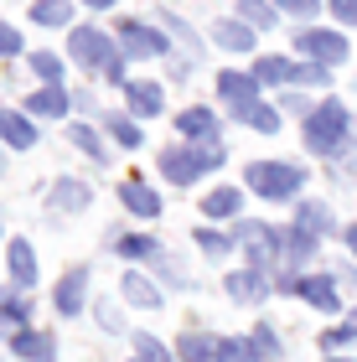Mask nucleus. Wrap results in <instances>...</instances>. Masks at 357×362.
<instances>
[{
	"label": "nucleus",
	"instance_id": "nucleus-44",
	"mask_svg": "<svg viewBox=\"0 0 357 362\" xmlns=\"http://www.w3.org/2000/svg\"><path fill=\"white\" fill-rule=\"evenodd\" d=\"M347 243H352V254H357V223H352V228H347Z\"/></svg>",
	"mask_w": 357,
	"mask_h": 362
},
{
	"label": "nucleus",
	"instance_id": "nucleus-4",
	"mask_svg": "<svg viewBox=\"0 0 357 362\" xmlns=\"http://www.w3.org/2000/svg\"><path fill=\"white\" fill-rule=\"evenodd\" d=\"M249 187L269 202H290L300 187H305V171L300 166H285V160H254L249 166Z\"/></svg>",
	"mask_w": 357,
	"mask_h": 362
},
{
	"label": "nucleus",
	"instance_id": "nucleus-23",
	"mask_svg": "<svg viewBox=\"0 0 357 362\" xmlns=\"http://www.w3.org/2000/svg\"><path fill=\"white\" fill-rule=\"evenodd\" d=\"M31 21H42V26H68V21H73V6H68V0H37V6H31Z\"/></svg>",
	"mask_w": 357,
	"mask_h": 362
},
{
	"label": "nucleus",
	"instance_id": "nucleus-33",
	"mask_svg": "<svg viewBox=\"0 0 357 362\" xmlns=\"http://www.w3.org/2000/svg\"><path fill=\"white\" fill-rule=\"evenodd\" d=\"M243 119H249L254 129H264V135H274V129H280V109H264V104H254L249 114H243Z\"/></svg>",
	"mask_w": 357,
	"mask_h": 362
},
{
	"label": "nucleus",
	"instance_id": "nucleus-32",
	"mask_svg": "<svg viewBox=\"0 0 357 362\" xmlns=\"http://www.w3.org/2000/svg\"><path fill=\"white\" fill-rule=\"evenodd\" d=\"M68 140H73V145H78V151H83V156L104 160V145H99V135H93L88 124H73V129H68Z\"/></svg>",
	"mask_w": 357,
	"mask_h": 362
},
{
	"label": "nucleus",
	"instance_id": "nucleus-48",
	"mask_svg": "<svg viewBox=\"0 0 357 362\" xmlns=\"http://www.w3.org/2000/svg\"><path fill=\"white\" fill-rule=\"evenodd\" d=\"M135 362H140V357H135Z\"/></svg>",
	"mask_w": 357,
	"mask_h": 362
},
{
	"label": "nucleus",
	"instance_id": "nucleus-38",
	"mask_svg": "<svg viewBox=\"0 0 357 362\" xmlns=\"http://www.w3.org/2000/svg\"><path fill=\"white\" fill-rule=\"evenodd\" d=\"M254 347H259V352H269V357H280V341H274L269 326H259V332H254Z\"/></svg>",
	"mask_w": 357,
	"mask_h": 362
},
{
	"label": "nucleus",
	"instance_id": "nucleus-9",
	"mask_svg": "<svg viewBox=\"0 0 357 362\" xmlns=\"http://www.w3.org/2000/svg\"><path fill=\"white\" fill-rule=\"evenodd\" d=\"M269 274H259V269H243V274H228V300H243V305H259L269 295Z\"/></svg>",
	"mask_w": 357,
	"mask_h": 362
},
{
	"label": "nucleus",
	"instance_id": "nucleus-45",
	"mask_svg": "<svg viewBox=\"0 0 357 362\" xmlns=\"http://www.w3.org/2000/svg\"><path fill=\"white\" fill-rule=\"evenodd\" d=\"M88 6H99V11H104V6H115V0H88Z\"/></svg>",
	"mask_w": 357,
	"mask_h": 362
},
{
	"label": "nucleus",
	"instance_id": "nucleus-31",
	"mask_svg": "<svg viewBox=\"0 0 357 362\" xmlns=\"http://www.w3.org/2000/svg\"><path fill=\"white\" fill-rule=\"evenodd\" d=\"M238 11H243L249 26H274V6L269 0H238Z\"/></svg>",
	"mask_w": 357,
	"mask_h": 362
},
{
	"label": "nucleus",
	"instance_id": "nucleus-12",
	"mask_svg": "<svg viewBox=\"0 0 357 362\" xmlns=\"http://www.w3.org/2000/svg\"><path fill=\"white\" fill-rule=\"evenodd\" d=\"M83 285H88V269H68V274H62V285L52 295L62 316H78V310H83Z\"/></svg>",
	"mask_w": 357,
	"mask_h": 362
},
{
	"label": "nucleus",
	"instance_id": "nucleus-1",
	"mask_svg": "<svg viewBox=\"0 0 357 362\" xmlns=\"http://www.w3.org/2000/svg\"><path fill=\"white\" fill-rule=\"evenodd\" d=\"M68 52L83 62V68H93L104 78V83H124V62L115 52V42L104 37V31H93V26H78L73 37H68Z\"/></svg>",
	"mask_w": 357,
	"mask_h": 362
},
{
	"label": "nucleus",
	"instance_id": "nucleus-27",
	"mask_svg": "<svg viewBox=\"0 0 357 362\" xmlns=\"http://www.w3.org/2000/svg\"><path fill=\"white\" fill-rule=\"evenodd\" d=\"M259 357H264V352H259L254 341H238V337H228L218 347V362H259Z\"/></svg>",
	"mask_w": 357,
	"mask_h": 362
},
{
	"label": "nucleus",
	"instance_id": "nucleus-35",
	"mask_svg": "<svg viewBox=\"0 0 357 362\" xmlns=\"http://www.w3.org/2000/svg\"><path fill=\"white\" fill-rule=\"evenodd\" d=\"M295 83H332V78H327V68H321V62H300V68H295Z\"/></svg>",
	"mask_w": 357,
	"mask_h": 362
},
{
	"label": "nucleus",
	"instance_id": "nucleus-21",
	"mask_svg": "<svg viewBox=\"0 0 357 362\" xmlns=\"http://www.w3.org/2000/svg\"><path fill=\"white\" fill-rule=\"evenodd\" d=\"M254 78H259V83H295V62H290V57H259Z\"/></svg>",
	"mask_w": 357,
	"mask_h": 362
},
{
	"label": "nucleus",
	"instance_id": "nucleus-17",
	"mask_svg": "<svg viewBox=\"0 0 357 362\" xmlns=\"http://www.w3.org/2000/svg\"><path fill=\"white\" fill-rule=\"evenodd\" d=\"M238 207H243V192L238 187H213L202 197V212L207 218H238Z\"/></svg>",
	"mask_w": 357,
	"mask_h": 362
},
{
	"label": "nucleus",
	"instance_id": "nucleus-43",
	"mask_svg": "<svg viewBox=\"0 0 357 362\" xmlns=\"http://www.w3.org/2000/svg\"><path fill=\"white\" fill-rule=\"evenodd\" d=\"M336 285H357V269L352 264H336Z\"/></svg>",
	"mask_w": 357,
	"mask_h": 362
},
{
	"label": "nucleus",
	"instance_id": "nucleus-46",
	"mask_svg": "<svg viewBox=\"0 0 357 362\" xmlns=\"http://www.w3.org/2000/svg\"><path fill=\"white\" fill-rule=\"evenodd\" d=\"M352 326H357V310H352Z\"/></svg>",
	"mask_w": 357,
	"mask_h": 362
},
{
	"label": "nucleus",
	"instance_id": "nucleus-20",
	"mask_svg": "<svg viewBox=\"0 0 357 362\" xmlns=\"http://www.w3.org/2000/svg\"><path fill=\"white\" fill-rule=\"evenodd\" d=\"M295 228H300V233H311V238H321V233L332 228V207H327V202H300Z\"/></svg>",
	"mask_w": 357,
	"mask_h": 362
},
{
	"label": "nucleus",
	"instance_id": "nucleus-11",
	"mask_svg": "<svg viewBox=\"0 0 357 362\" xmlns=\"http://www.w3.org/2000/svg\"><path fill=\"white\" fill-rule=\"evenodd\" d=\"M176 129H182L187 140L218 145V119H213V109H182V119H176Z\"/></svg>",
	"mask_w": 357,
	"mask_h": 362
},
{
	"label": "nucleus",
	"instance_id": "nucleus-7",
	"mask_svg": "<svg viewBox=\"0 0 357 362\" xmlns=\"http://www.w3.org/2000/svg\"><path fill=\"white\" fill-rule=\"evenodd\" d=\"M218 93H223V104H228L238 119L254 109V93H259V78L254 73H223L218 78Z\"/></svg>",
	"mask_w": 357,
	"mask_h": 362
},
{
	"label": "nucleus",
	"instance_id": "nucleus-19",
	"mask_svg": "<svg viewBox=\"0 0 357 362\" xmlns=\"http://www.w3.org/2000/svg\"><path fill=\"white\" fill-rule=\"evenodd\" d=\"M11 274H16V285H37V254H31L26 238L11 243Z\"/></svg>",
	"mask_w": 357,
	"mask_h": 362
},
{
	"label": "nucleus",
	"instance_id": "nucleus-30",
	"mask_svg": "<svg viewBox=\"0 0 357 362\" xmlns=\"http://www.w3.org/2000/svg\"><path fill=\"white\" fill-rule=\"evenodd\" d=\"M57 202L62 207H68V212H78V207H88V187H83V181H57Z\"/></svg>",
	"mask_w": 357,
	"mask_h": 362
},
{
	"label": "nucleus",
	"instance_id": "nucleus-18",
	"mask_svg": "<svg viewBox=\"0 0 357 362\" xmlns=\"http://www.w3.org/2000/svg\"><path fill=\"white\" fill-rule=\"evenodd\" d=\"M68 104H73V98L62 93V88H42V93H31V98H26V114H47V119H62V114H68Z\"/></svg>",
	"mask_w": 357,
	"mask_h": 362
},
{
	"label": "nucleus",
	"instance_id": "nucleus-10",
	"mask_svg": "<svg viewBox=\"0 0 357 362\" xmlns=\"http://www.w3.org/2000/svg\"><path fill=\"white\" fill-rule=\"evenodd\" d=\"M11 352L21 362H52L57 357V341L47 332H21V337H11Z\"/></svg>",
	"mask_w": 357,
	"mask_h": 362
},
{
	"label": "nucleus",
	"instance_id": "nucleus-41",
	"mask_svg": "<svg viewBox=\"0 0 357 362\" xmlns=\"http://www.w3.org/2000/svg\"><path fill=\"white\" fill-rule=\"evenodd\" d=\"M332 11H336V21H352L357 26V0H332Z\"/></svg>",
	"mask_w": 357,
	"mask_h": 362
},
{
	"label": "nucleus",
	"instance_id": "nucleus-24",
	"mask_svg": "<svg viewBox=\"0 0 357 362\" xmlns=\"http://www.w3.org/2000/svg\"><path fill=\"white\" fill-rule=\"evenodd\" d=\"M218 42L228 47V52H249V47H254V31H249V21H223V26H218Z\"/></svg>",
	"mask_w": 357,
	"mask_h": 362
},
{
	"label": "nucleus",
	"instance_id": "nucleus-6",
	"mask_svg": "<svg viewBox=\"0 0 357 362\" xmlns=\"http://www.w3.org/2000/svg\"><path fill=\"white\" fill-rule=\"evenodd\" d=\"M119 47H124V57H160L166 52V37H160L156 26H145V21H124Z\"/></svg>",
	"mask_w": 357,
	"mask_h": 362
},
{
	"label": "nucleus",
	"instance_id": "nucleus-25",
	"mask_svg": "<svg viewBox=\"0 0 357 362\" xmlns=\"http://www.w3.org/2000/svg\"><path fill=\"white\" fill-rule=\"evenodd\" d=\"M129 109L145 114V119L160 114V88H156V83H129Z\"/></svg>",
	"mask_w": 357,
	"mask_h": 362
},
{
	"label": "nucleus",
	"instance_id": "nucleus-3",
	"mask_svg": "<svg viewBox=\"0 0 357 362\" xmlns=\"http://www.w3.org/2000/svg\"><path fill=\"white\" fill-rule=\"evenodd\" d=\"M347 109L336 104V98H327V104H321L311 119H305V145H311L316 156H336L342 151V140H347Z\"/></svg>",
	"mask_w": 357,
	"mask_h": 362
},
{
	"label": "nucleus",
	"instance_id": "nucleus-16",
	"mask_svg": "<svg viewBox=\"0 0 357 362\" xmlns=\"http://www.w3.org/2000/svg\"><path fill=\"white\" fill-rule=\"evenodd\" d=\"M119 197H124V207H129V212H140V218H156V212H160V197L145 187L140 176H135V181H124Z\"/></svg>",
	"mask_w": 357,
	"mask_h": 362
},
{
	"label": "nucleus",
	"instance_id": "nucleus-40",
	"mask_svg": "<svg viewBox=\"0 0 357 362\" xmlns=\"http://www.w3.org/2000/svg\"><path fill=\"white\" fill-rule=\"evenodd\" d=\"M280 11H290V16H316V0H280Z\"/></svg>",
	"mask_w": 357,
	"mask_h": 362
},
{
	"label": "nucleus",
	"instance_id": "nucleus-37",
	"mask_svg": "<svg viewBox=\"0 0 357 362\" xmlns=\"http://www.w3.org/2000/svg\"><path fill=\"white\" fill-rule=\"evenodd\" d=\"M21 52V31L16 26H0V57H16Z\"/></svg>",
	"mask_w": 357,
	"mask_h": 362
},
{
	"label": "nucleus",
	"instance_id": "nucleus-36",
	"mask_svg": "<svg viewBox=\"0 0 357 362\" xmlns=\"http://www.w3.org/2000/svg\"><path fill=\"white\" fill-rule=\"evenodd\" d=\"M197 243H202V254H228V238H223V233H213V228H202V233H197Z\"/></svg>",
	"mask_w": 357,
	"mask_h": 362
},
{
	"label": "nucleus",
	"instance_id": "nucleus-26",
	"mask_svg": "<svg viewBox=\"0 0 357 362\" xmlns=\"http://www.w3.org/2000/svg\"><path fill=\"white\" fill-rule=\"evenodd\" d=\"M115 249H119L124 259H156V254H160V243H156L151 233H124Z\"/></svg>",
	"mask_w": 357,
	"mask_h": 362
},
{
	"label": "nucleus",
	"instance_id": "nucleus-22",
	"mask_svg": "<svg viewBox=\"0 0 357 362\" xmlns=\"http://www.w3.org/2000/svg\"><path fill=\"white\" fill-rule=\"evenodd\" d=\"M124 300H129V305H145V310H156V305H160V290H156L145 274H124Z\"/></svg>",
	"mask_w": 357,
	"mask_h": 362
},
{
	"label": "nucleus",
	"instance_id": "nucleus-14",
	"mask_svg": "<svg viewBox=\"0 0 357 362\" xmlns=\"http://www.w3.org/2000/svg\"><path fill=\"white\" fill-rule=\"evenodd\" d=\"M223 341L213 332H182V341H176V352H182V362H213Z\"/></svg>",
	"mask_w": 357,
	"mask_h": 362
},
{
	"label": "nucleus",
	"instance_id": "nucleus-28",
	"mask_svg": "<svg viewBox=\"0 0 357 362\" xmlns=\"http://www.w3.org/2000/svg\"><path fill=\"white\" fill-rule=\"evenodd\" d=\"M31 73L47 78L52 88H62V57H57V52H37V57H31Z\"/></svg>",
	"mask_w": 357,
	"mask_h": 362
},
{
	"label": "nucleus",
	"instance_id": "nucleus-47",
	"mask_svg": "<svg viewBox=\"0 0 357 362\" xmlns=\"http://www.w3.org/2000/svg\"><path fill=\"white\" fill-rule=\"evenodd\" d=\"M332 362H347V357H332Z\"/></svg>",
	"mask_w": 357,
	"mask_h": 362
},
{
	"label": "nucleus",
	"instance_id": "nucleus-2",
	"mask_svg": "<svg viewBox=\"0 0 357 362\" xmlns=\"http://www.w3.org/2000/svg\"><path fill=\"white\" fill-rule=\"evenodd\" d=\"M223 166V145H176V151L160 156V171H166V181H176V187H192L197 176L218 171Z\"/></svg>",
	"mask_w": 357,
	"mask_h": 362
},
{
	"label": "nucleus",
	"instance_id": "nucleus-5",
	"mask_svg": "<svg viewBox=\"0 0 357 362\" xmlns=\"http://www.w3.org/2000/svg\"><path fill=\"white\" fill-rule=\"evenodd\" d=\"M295 47H300L311 62H321V68H332V62L347 57V42L336 37V31H321V26H305L300 37H295Z\"/></svg>",
	"mask_w": 357,
	"mask_h": 362
},
{
	"label": "nucleus",
	"instance_id": "nucleus-13",
	"mask_svg": "<svg viewBox=\"0 0 357 362\" xmlns=\"http://www.w3.org/2000/svg\"><path fill=\"white\" fill-rule=\"evenodd\" d=\"M0 135H6L11 151H31V145H37V124L21 119L16 109H6V114H0Z\"/></svg>",
	"mask_w": 357,
	"mask_h": 362
},
{
	"label": "nucleus",
	"instance_id": "nucleus-29",
	"mask_svg": "<svg viewBox=\"0 0 357 362\" xmlns=\"http://www.w3.org/2000/svg\"><path fill=\"white\" fill-rule=\"evenodd\" d=\"M109 135H115L124 151H135V145H140V124H135V119H124V114H109Z\"/></svg>",
	"mask_w": 357,
	"mask_h": 362
},
{
	"label": "nucleus",
	"instance_id": "nucleus-34",
	"mask_svg": "<svg viewBox=\"0 0 357 362\" xmlns=\"http://www.w3.org/2000/svg\"><path fill=\"white\" fill-rule=\"evenodd\" d=\"M135 352H140V362H166V347H160L156 337H145V332L135 337Z\"/></svg>",
	"mask_w": 357,
	"mask_h": 362
},
{
	"label": "nucleus",
	"instance_id": "nucleus-42",
	"mask_svg": "<svg viewBox=\"0 0 357 362\" xmlns=\"http://www.w3.org/2000/svg\"><path fill=\"white\" fill-rule=\"evenodd\" d=\"M99 326H104V332H119V316L109 305H99Z\"/></svg>",
	"mask_w": 357,
	"mask_h": 362
},
{
	"label": "nucleus",
	"instance_id": "nucleus-15",
	"mask_svg": "<svg viewBox=\"0 0 357 362\" xmlns=\"http://www.w3.org/2000/svg\"><path fill=\"white\" fill-rule=\"evenodd\" d=\"M311 254H316V238H311V233H300V228H290V233H280V264H285V269L305 264Z\"/></svg>",
	"mask_w": 357,
	"mask_h": 362
},
{
	"label": "nucleus",
	"instance_id": "nucleus-39",
	"mask_svg": "<svg viewBox=\"0 0 357 362\" xmlns=\"http://www.w3.org/2000/svg\"><path fill=\"white\" fill-rule=\"evenodd\" d=\"M352 337H357V326L347 321V326H332V332L321 337V341H327V347H342V341H352Z\"/></svg>",
	"mask_w": 357,
	"mask_h": 362
},
{
	"label": "nucleus",
	"instance_id": "nucleus-8",
	"mask_svg": "<svg viewBox=\"0 0 357 362\" xmlns=\"http://www.w3.org/2000/svg\"><path fill=\"white\" fill-rule=\"evenodd\" d=\"M336 279H316V274H295V279H285L280 290H295L305 305H316V310H336Z\"/></svg>",
	"mask_w": 357,
	"mask_h": 362
}]
</instances>
